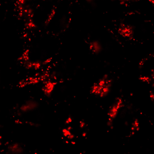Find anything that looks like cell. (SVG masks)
Wrapping results in <instances>:
<instances>
[{"label":"cell","mask_w":154,"mask_h":154,"mask_svg":"<svg viewBox=\"0 0 154 154\" xmlns=\"http://www.w3.org/2000/svg\"><path fill=\"white\" fill-rule=\"evenodd\" d=\"M112 84V80L105 76L93 85L91 88V93L99 97H104L110 92Z\"/></svg>","instance_id":"cell-1"},{"label":"cell","mask_w":154,"mask_h":154,"mask_svg":"<svg viewBox=\"0 0 154 154\" xmlns=\"http://www.w3.org/2000/svg\"><path fill=\"white\" fill-rule=\"evenodd\" d=\"M119 32L123 37L129 39H131L134 35V27L131 25L122 24L120 26Z\"/></svg>","instance_id":"cell-2"},{"label":"cell","mask_w":154,"mask_h":154,"mask_svg":"<svg viewBox=\"0 0 154 154\" xmlns=\"http://www.w3.org/2000/svg\"><path fill=\"white\" fill-rule=\"evenodd\" d=\"M122 103L121 100L119 99H117L115 100L114 104L110 107L108 111V114L109 117L112 118L116 117Z\"/></svg>","instance_id":"cell-3"}]
</instances>
